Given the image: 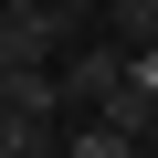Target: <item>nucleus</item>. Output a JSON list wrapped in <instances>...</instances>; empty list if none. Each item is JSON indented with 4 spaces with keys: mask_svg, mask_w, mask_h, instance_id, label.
I'll return each mask as SVG.
<instances>
[{
    "mask_svg": "<svg viewBox=\"0 0 158 158\" xmlns=\"http://www.w3.org/2000/svg\"><path fill=\"white\" fill-rule=\"evenodd\" d=\"M0 106L32 116V127H53V116H63V74H53V63H0Z\"/></svg>",
    "mask_w": 158,
    "mask_h": 158,
    "instance_id": "7ed1b4c3",
    "label": "nucleus"
},
{
    "mask_svg": "<svg viewBox=\"0 0 158 158\" xmlns=\"http://www.w3.org/2000/svg\"><path fill=\"white\" fill-rule=\"evenodd\" d=\"M106 32L116 42H158V0H106Z\"/></svg>",
    "mask_w": 158,
    "mask_h": 158,
    "instance_id": "423d86ee",
    "label": "nucleus"
},
{
    "mask_svg": "<svg viewBox=\"0 0 158 158\" xmlns=\"http://www.w3.org/2000/svg\"><path fill=\"white\" fill-rule=\"evenodd\" d=\"M21 137H42L32 116H11V106H0V148H21Z\"/></svg>",
    "mask_w": 158,
    "mask_h": 158,
    "instance_id": "0eeeda50",
    "label": "nucleus"
},
{
    "mask_svg": "<svg viewBox=\"0 0 158 158\" xmlns=\"http://www.w3.org/2000/svg\"><path fill=\"white\" fill-rule=\"evenodd\" d=\"M63 158H148V137H127V127H106V116H85L63 137Z\"/></svg>",
    "mask_w": 158,
    "mask_h": 158,
    "instance_id": "20e7f679",
    "label": "nucleus"
},
{
    "mask_svg": "<svg viewBox=\"0 0 158 158\" xmlns=\"http://www.w3.org/2000/svg\"><path fill=\"white\" fill-rule=\"evenodd\" d=\"M95 116H106V127H127V137H148V116H158V95H148V85H116V95H106Z\"/></svg>",
    "mask_w": 158,
    "mask_h": 158,
    "instance_id": "39448f33",
    "label": "nucleus"
},
{
    "mask_svg": "<svg viewBox=\"0 0 158 158\" xmlns=\"http://www.w3.org/2000/svg\"><path fill=\"white\" fill-rule=\"evenodd\" d=\"M53 74H63V106H85V116H95V106L127 85V42H116V32H106V42H63Z\"/></svg>",
    "mask_w": 158,
    "mask_h": 158,
    "instance_id": "f03ea898",
    "label": "nucleus"
},
{
    "mask_svg": "<svg viewBox=\"0 0 158 158\" xmlns=\"http://www.w3.org/2000/svg\"><path fill=\"white\" fill-rule=\"evenodd\" d=\"M85 32L63 0H0V63H63V42Z\"/></svg>",
    "mask_w": 158,
    "mask_h": 158,
    "instance_id": "f257e3e1",
    "label": "nucleus"
},
{
    "mask_svg": "<svg viewBox=\"0 0 158 158\" xmlns=\"http://www.w3.org/2000/svg\"><path fill=\"white\" fill-rule=\"evenodd\" d=\"M63 11H74V21H95V11H106V0H63Z\"/></svg>",
    "mask_w": 158,
    "mask_h": 158,
    "instance_id": "6e6552de",
    "label": "nucleus"
}]
</instances>
